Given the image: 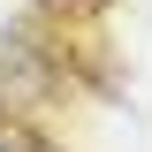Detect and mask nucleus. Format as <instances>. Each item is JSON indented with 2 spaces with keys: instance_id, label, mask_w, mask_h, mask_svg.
Masks as SVG:
<instances>
[{
  "instance_id": "obj_1",
  "label": "nucleus",
  "mask_w": 152,
  "mask_h": 152,
  "mask_svg": "<svg viewBox=\"0 0 152 152\" xmlns=\"http://www.w3.org/2000/svg\"><path fill=\"white\" fill-rule=\"evenodd\" d=\"M0 152H46L31 129H15V122H0Z\"/></svg>"
}]
</instances>
